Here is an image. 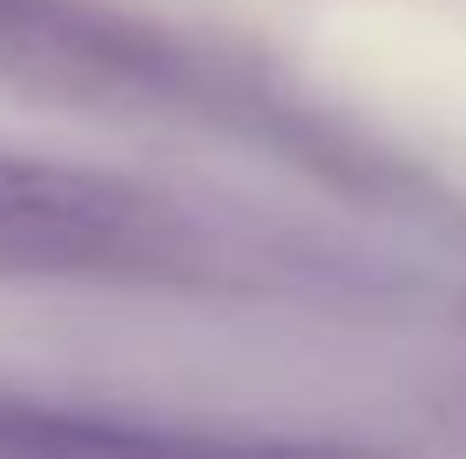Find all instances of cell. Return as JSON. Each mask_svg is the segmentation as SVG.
I'll return each instance as SVG.
<instances>
[{
    "label": "cell",
    "mask_w": 466,
    "mask_h": 459,
    "mask_svg": "<svg viewBox=\"0 0 466 459\" xmlns=\"http://www.w3.org/2000/svg\"><path fill=\"white\" fill-rule=\"evenodd\" d=\"M116 224H122V196L108 183L0 155V236H35V244L55 236V244H68V236H108Z\"/></svg>",
    "instance_id": "obj_1"
}]
</instances>
